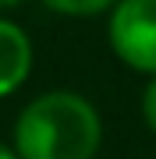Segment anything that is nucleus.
<instances>
[{
  "label": "nucleus",
  "mask_w": 156,
  "mask_h": 159,
  "mask_svg": "<svg viewBox=\"0 0 156 159\" xmlns=\"http://www.w3.org/2000/svg\"><path fill=\"white\" fill-rule=\"evenodd\" d=\"M99 142V113L75 92H46L32 99L14 124V148L21 159H92Z\"/></svg>",
  "instance_id": "obj_1"
},
{
  "label": "nucleus",
  "mask_w": 156,
  "mask_h": 159,
  "mask_svg": "<svg viewBox=\"0 0 156 159\" xmlns=\"http://www.w3.org/2000/svg\"><path fill=\"white\" fill-rule=\"evenodd\" d=\"M110 46L128 67L156 74V0H117Z\"/></svg>",
  "instance_id": "obj_2"
},
{
  "label": "nucleus",
  "mask_w": 156,
  "mask_h": 159,
  "mask_svg": "<svg viewBox=\"0 0 156 159\" xmlns=\"http://www.w3.org/2000/svg\"><path fill=\"white\" fill-rule=\"evenodd\" d=\"M32 71V43L14 21L0 18V99L29 78Z\"/></svg>",
  "instance_id": "obj_3"
},
{
  "label": "nucleus",
  "mask_w": 156,
  "mask_h": 159,
  "mask_svg": "<svg viewBox=\"0 0 156 159\" xmlns=\"http://www.w3.org/2000/svg\"><path fill=\"white\" fill-rule=\"evenodd\" d=\"M50 11L57 14H75V18H89V14H99L106 7H114L117 0H43Z\"/></svg>",
  "instance_id": "obj_4"
},
{
  "label": "nucleus",
  "mask_w": 156,
  "mask_h": 159,
  "mask_svg": "<svg viewBox=\"0 0 156 159\" xmlns=\"http://www.w3.org/2000/svg\"><path fill=\"white\" fill-rule=\"evenodd\" d=\"M142 117H145V124L156 131V74H153V81L142 92Z\"/></svg>",
  "instance_id": "obj_5"
},
{
  "label": "nucleus",
  "mask_w": 156,
  "mask_h": 159,
  "mask_svg": "<svg viewBox=\"0 0 156 159\" xmlns=\"http://www.w3.org/2000/svg\"><path fill=\"white\" fill-rule=\"evenodd\" d=\"M0 159H21V156H14L11 148H4V145H0Z\"/></svg>",
  "instance_id": "obj_6"
},
{
  "label": "nucleus",
  "mask_w": 156,
  "mask_h": 159,
  "mask_svg": "<svg viewBox=\"0 0 156 159\" xmlns=\"http://www.w3.org/2000/svg\"><path fill=\"white\" fill-rule=\"evenodd\" d=\"M14 4H21V0H0V11H7V7H14Z\"/></svg>",
  "instance_id": "obj_7"
}]
</instances>
